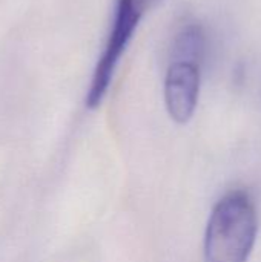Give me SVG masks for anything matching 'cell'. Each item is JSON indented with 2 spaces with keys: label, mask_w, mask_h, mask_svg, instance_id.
Here are the masks:
<instances>
[{
  "label": "cell",
  "mask_w": 261,
  "mask_h": 262,
  "mask_svg": "<svg viewBox=\"0 0 261 262\" xmlns=\"http://www.w3.org/2000/svg\"><path fill=\"white\" fill-rule=\"evenodd\" d=\"M257 238V212L246 192L234 190L214 207L205 235V262H246Z\"/></svg>",
  "instance_id": "6da1fadb"
},
{
  "label": "cell",
  "mask_w": 261,
  "mask_h": 262,
  "mask_svg": "<svg viewBox=\"0 0 261 262\" xmlns=\"http://www.w3.org/2000/svg\"><path fill=\"white\" fill-rule=\"evenodd\" d=\"M142 17V9L135 0H117L114 23L105 45V51L97 61L91 86L86 94V107L95 109L108 92L114 71Z\"/></svg>",
  "instance_id": "7a4b0ae2"
},
{
  "label": "cell",
  "mask_w": 261,
  "mask_h": 262,
  "mask_svg": "<svg viewBox=\"0 0 261 262\" xmlns=\"http://www.w3.org/2000/svg\"><path fill=\"white\" fill-rule=\"evenodd\" d=\"M200 92V66L186 61H172L165 78V103L171 118L188 123L197 107Z\"/></svg>",
  "instance_id": "3957f363"
},
{
  "label": "cell",
  "mask_w": 261,
  "mask_h": 262,
  "mask_svg": "<svg viewBox=\"0 0 261 262\" xmlns=\"http://www.w3.org/2000/svg\"><path fill=\"white\" fill-rule=\"evenodd\" d=\"M205 32L200 25H188L183 31L177 35L174 52V61H186L200 66L205 54Z\"/></svg>",
  "instance_id": "277c9868"
},
{
  "label": "cell",
  "mask_w": 261,
  "mask_h": 262,
  "mask_svg": "<svg viewBox=\"0 0 261 262\" xmlns=\"http://www.w3.org/2000/svg\"><path fill=\"white\" fill-rule=\"evenodd\" d=\"M137 2V5H138V8L142 9V12L145 11V9H148V8H154L155 5H158L162 0H135Z\"/></svg>",
  "instance_id": "5b68a950"
}]
</instances>
